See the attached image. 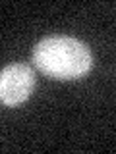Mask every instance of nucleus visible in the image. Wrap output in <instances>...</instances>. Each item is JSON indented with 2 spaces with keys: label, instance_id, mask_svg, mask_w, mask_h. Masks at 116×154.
<instances>
[{
  "label": "nucleus",
  "instance_id": "f257e3e1",
  "mask_svg": "<svg viewBox=\"0 0 116 154\" xmlns=\"http://www.w3.org/2000/svg\"><path fill=\"white\" fill-rule=\"evenodd\" d=\"M33 64L47 77L72 81L93 67V54L83 41L66 35L45 37L33 48Z\"/></svg>",
  "mask_w": 116,
  "mask_h": 154
},
{
  "label": "nucleus",
  "instance_id": "f03ea898",
  "mask_svg": "<svg viewBox=\"0 0 116 154\" xmlns=\"http://www.w3.org/2000/svg\"><path fill=\"white\" fill-rule=\"evenodd\" d=\"M35 89V71L27 64H10L0 69V102L18 106L31 96Z\"/></svg>",
  "mask_w": 116,
  "mask_h": 154
}]
</instances>
